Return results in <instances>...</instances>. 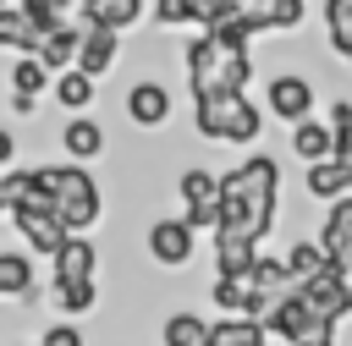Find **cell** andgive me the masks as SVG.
Listing matches in <instances>:
<instances>
[{
	"label": "cell",
	"instance_id": "cell-1",
	"mask_svg": "<svg viewBox=\"0 0 352 346\" xmlns=\"http://www.w3.org/2000/svg\"><path fill=\"white\" fill-rule=\"evenodd\" d=\"M220 231H248V236H270L275 214H280V159L275 154H248L242 165H231L220 176Z\"/></svg>",
	"mask_w": 352,
	"mask_h": 346
},
{
	"label": "cell",
	"instance_id": "cell-2",
	"mask_svg": "<svg viewBox=\"0 0 352 346\" xmlns=\"http://www.w3.org/2000/svg\"><path fill=\"white\" fill-rule=\"evenodd\" d=\"M182 66H187V93L192 99L248 93V82H253V44H226L214 33H198L187 44Z\"/></svg>",
	"mask_w": 352,
	"mask_h": 346
},
{
	"label": "cell",
	"instance_id": "cell-3",
	"mask_svg": "<svg viewBox=\"0 0 352 346\" xmlns=\"http://www.w3.org/2000/svg\"><path fill=\"white\" fill-rule=\"evenodd\" d=\"M50 209L66 220L72 236H88L99 220H104V187L94 181L88 165L66 159V165H50Z\"/></svg>",
	"mask_w": 352,
	"mask_h": 346
},
{
	"label": "cell",
	"instance_id": "cell-4",
	"mask_svg": "<svg viewBox=\"0 0 352 346\" xmlns=\"http://www.w3.org/2000/svg\"><path fill=\"white\" fill-rule=\"evenodd\" d=\"M264 110H270L275 121H286V126L314 121V110H319L314 77H302V71H275V77L264 82Z\"/></svg>",
	"mask_w": 352,
	"mask_h": 346
},
{
	"label": "cell",
	"instance_id": "cell-5",
	"mask_svg": "<svg viewBox=\"0 0 352 346\" xmlns=\"http://www.w3.org/2000/svg\"><path fill=\"white\" fill-rule=\"evenodd\" d=\"M143 242H148V258H154L160 269H182V264H192V253H198V231L187 225V214L154 220Z\"/></svg>",
	"mask_w": 352,
	"mask_h": 346
},
{
	"label": "cell",
	"instance_id": "cell-6",
	"mask_svg": "<svg viewBox=\"0 0 352 346\" xmlns=\"http://www.w3.org/2000/svg\"><path fill=\"white\" fill-rule=\"evenodd\" d=\"M11 220V231L33 247V253H44V258H55L66 242H72V231H66V220L55 214V209H16V214H6Z\"/></svg>",
	"mask_w": 352,
	"mask_h": 346
},
{
	"label": "cell",
	"instance_id": "cell-7",
	"mask_svg": "<svg viewBox=\"0 0 352 346\" xmlns=\"http://www.w3.org/2000/svg\"><path fill=\"white\" fill-rule=\"evenodd\" d=\"M121 110H126V121L132 126H165L170 121V110H176V99H170V88L165 82H154V77H143V82H132L126 93H121Z\"/></svg>",
	"mask_w": 352,
	"mask_h": 346
},
{
	"label": "cell",
	"instance_id": "cell-8",
	"mask_svg": "<svg viewBox=\"0 0 352 346\" xmlns=\"http://www.w3.org/2000/svg\"><path fill=\"white\" fill-rule=\"evenodd\" d=\"M264 324H270V335H275V341H286V346H297V341H302V335H308V330H314L319 319H314V308H308V297H302V291L292 286V291H286V297H280V302H275V308L264 313Z\"/></svg>",
	"mask_w": 352,
	"mask_h": 346
},
{
	"label": "cell",
	"instance_id": "cell-9",
	"mask_svg": "<svg viewBox=\"0 0 352 346\" xmlns=\"http://www.w3.org/2000/svg\"><path fill=\"white\" fill-rule=\"evenodd\" d=\"M264 258V242L248 231H214V275H253Z\"/></svg>",
	"mask_w": 352,
	"mask_h": 346
},
{
	"label": "cell",
	"instance_id": "cell-10",
	"mask_svg": "<svg viewBox=\"0 0 352 346\" xmlns=\"http://www.w3.org/2000/svg\"><path fill=\"white\" fill-rule=\"evenodd\" d=\"M99 275V247L88 236H72L55 258H50V286H66V280H94Z\"/></svg>",
	"mask_w": 352,
	"mask_h": 346
},
{
	"label": "cell",
	"instance_id": "cell-11",
	"mask_svg": "<svg viewBox=\"0 0 352 346\" xmlns=\"http://www.w3.org/2000/svg\"><path fill=\"white\" fill-rule=\"evenodd\" d=\"M104 126L94 121V115H72L66 126H60V154L66 159H77V165H94L99 154H104Z\"/></svg>",
	"mask_w": 352,
	"mask_h": 346
},
{
	"label": "cell",
	"instance_id": "cell-12",
	"mask_svg": "<svg viewBox=\"0 0 352 346\" xmlns=\"http://www.w3.org/2000/svg\"><path fill=\"white\" fill-rule=\"evenodd\" d=\"M302 187H308V198H319V203H341V198H352V165H341V159L302 165Z\"/></svg>",
	"mask_w": 352,
	"mask_h": 346
},
{
	"label": "cell",
	"instance_id": "cell-13",
	"mask_svg": "<svg viewBox=\"0 0 352 346\" xmlns=\"http://www.w3.org/2000/svg\"><path fill=\"white\" fill-rule=\"evenodd\" d=\"M0 44H6L11 55H38V44H44L38 22H33L16 0H0Z\"/></svg>",
	"mask_w": 352,
	"mask_h": 346
},
{
	"label": "cell",
	"instance_id": "cell-14",
	"mask_svg": "<svg viewBox=\"0 0 352 346\" xmlns=\"http://www.w3.org/2000/svg\"><path fill=\"white\" fill-rule=\"evenodd\" d=\"M160 346H214V324L192 308H176L160 324Z\"/></svg>",
	"mask_w": 352,
	"mask_h": 346
},
{
	"label": "cell",
	"instance_id": "cell-15",
	"mask_svg": "<svg viewBox=\"0 0 352 346\" xmlns=\"http://www.w3.org/2000/svg\"><path fill=\"white\" fill-rule=\"evenodd\" d=\"M292 154H297L302 165H319V159H336V126H330L324 115H314V121H302V126H292Z\"/></svg>",
	"mask_w": 352,
	"mask_h": 346
},
{
	"label": "cell",
	"instance_id": "cell-16",
	"mask_svg": "<svg viewBox=\"0 0 352 346\" xmlns=\"http://www.w3.org/2000/svg\"><path fill=\"white\" fill-rule=\"evenodd\" d=\"M116 60H121V33H110V27H88V33H82L77 71H88V77H104Z\"/></svg>",
	"mask_w": 352,
	"mask_h": 346
},
{
	"label": "cell",
	"instance_id": "cell-17",
	"mask_svg": "<svg viewBox=\"0 0 352 346\" xmlns=\"http://www.w3.org/2000/svg\"><path fill=\"white\" fill-rule=\"evenodd\" d=\"M264 115H270V110H258L248 93H236L231 110H226V143H231V148H253L258 132H264Z\"/></svg>",
	"mask_w": 352,
	"mask_h": 346
},
{
	"label": "cell",
	"instance_id": "cell-18",
	"mask_svg": "<svg viewBox=\"0 0 352 346\" xmlns=\"http://www.w3.org/2000/svg\"><path fill=\"white\" fill-rule=\"evenodd\" d=\"M286 269H292V280H319V275L336 269V258H330V247L319 236H297L286 247Z\"/></svg>",
	"mask_w": 352,
	"mask_h": 346
},
{
	"label": "cell",
	"instance_id": "cell-19",
	"mask_svg": "<svg viewBox=\"0 0 352 346\" xmlns=\"http://www.w3.org/2000/svg\"><path fill=\"white\" fill-rule=\"evenodd\" d=\"M94 93H99V77H88V71H60L55 77V88H50V99L60 104V110H72V115H88L94 110Z\"/></svg>",
	"mask_w": 352,
	"mask_h": 346
},
{
	"label": "cell",
	"instance_id": "cell-20",
	"mask_svg": "<svg viewBox=\"0 0 352 346\" xmlns=\"http://www.w3.org/2000/svg\"><path fill=\"white\" fill-rule=\"evenodd\" d=\"M214 346H270V324L248 313H220L214 319Z\"/></svg>",
	"mask_w": 352,
	"mask_h": 346
},
{
	"label": "cell",
	"instance_id": "cell-21",
	"mask_svg": "<svg viewBox=\"0 0 352 346\" xmlns=\"http://www.w3.org/2000/svg\"><path fill=\"white\" fill-rule=\"evenodd\" d=\"M77 55H82V27H55V33H44V44H38V60H44L55 77L72 71Z\"/></svg>",
	"mask_w": 352,
	"mask_h": 346
},
{
	"label": "cell",
	"instance_id": "cell-22",
	"mask_svg": "<svg viewBox=\"0 0 352 346\" xmlns=\"http://www.w3.org/2000/svg\"><path fill=\"white\" fill-rule=\"evenodd\" d=\"M6 82H11V93H28V99H44V88H55V71L38 60V55H16L11 66H6Z\"/></svg>",
	"mask_w": 352,
	"mask_h": 346
},
{
	"label": "cell",
	"instance_id": "cell-23",
	"mask_svg": "<svg viewBox=\"0 0 352 346\" xmlns=\"http://www.w3.org/2000/svg\"><path fill=\"white\" fill-rule=\"evenodd\" d=\"M0 297H11V302H33V258L16 253V247L0 253Z\"/></svg>",
	"mask_w": 352,
	"mask_h": 346
},
{
	"label": "cell",
	"instance_id": "cell-24",
	"mask_svg": "<svg viewBox=\"0 0 352 346\" xmlns=\"http://www.w3.org/2000/svg\"><path fill=\"white\" fill-rule=\"evenodd\" d=\"M143 22V0H88V27H110L126 33Z\"/></svg>",
	"mask_w": 352,
	"mask_h": 346
},
{
	"label": "cell",
	"instance_id": "cell-25",
	"mask_svg": "<svg viewBox=\"0 0 352 346\" xmlns=\"http://www.w3.org/2000/svg\"><path fill=\"white\" fill-rule=\"evenodd\" d=\"M176 198H182V214H187V209H204V203H214V198H220V176L192 165V170H182V176H176Z\"/></svg>",
	"mask_w": 352,
	"mask_h": 346
},
{
	"label": "cell",
	"instance_id": "cell-26",
	"mask_svg": "<svg viewBox=\"0 0 352 346\" xmlns=\"http://www.w3.org/2000/svg\"><path fill=\"white\" fill-rule=\"evenodd\" d=\"M324 44L352 66V0H324Z\"/></svg>",
	"mask_w": 352,
	"mask_h": 346
},
{
	"label": "cell",
	"instance_id": "cell-27",
	"mask_svg": "<svg viewBox=\"0 0 352 346\" xmlns=\"http://www.w3.org/2000/svg\"><path fill=\"white\" fill-rule=\"evenodd\" d=\"M209 297H214L220 313H248L253 280H248V275H214V280H209Z\"/></svg>",
	"mask_w": 352,
	"mask_h": 346
},
{
	"label": "cell",
	"instance_id": "cell-28",
	"mask_svg": "<svg viewBox=\"0 0 352 346\" xmlns=\"http://www.w3.org/2000/svg\"><path fill=\"white\" fill-rule=\"evenodd\" d=\"M55 308H60L66 319H82V313L99 308V286H94V280H66V286H55Z\"/></svg>",
	"mask_w": 352,
	"mask_h": 346
},
{
	"label": "cell",
	"instance_id": "cell-29",
	"mask_svg": "<svg viewBox=\"0 0 352 346\" xmlns=\"http://www.w3.org/2000/svg\"><path fill=\"white\" fill-rule=\"evenodd\" d=\"M154 27H165V33L192 27V0H154Z\"/></svg>",
	"mask_w": 352,
	"mask_h": 346
},
{
	"label": "cell",
	"instance_id": "cell-30",
	"mask_svg": "<svg viewBox=\"0 0 352 346\" xmlns=\"http://www.w3.org/2000/svg\"><path fill=\"white\" fill-rule=\"evenodd\" d=\"M38 346H88V335H82V330H77L72 319H60V324H44Z\"/></svg>",
	"mask_w": 352,
	"mask_h": 346
},
{
	"label": "cell",
	"instance_id": "cell-31",
	"mask_svg": "<svg viewBox=\"0 0 352 346\" xmlns=\"http://www.w3.org/2000/svg\"><path fill=\"white\" fill-rule=\"evenodd\" d=\"M297 346H336V324H314V330H308Z\"/></svg>",
	"mask_w": 352,
	"mask_h": 346
},
{
	"label": "cell",
	"instance_id": "cell-32",
	"mask_svg": "<svg viewBox=\"0 0 352 346\" xmlns=\"http://www.w3.org/2000/svg\"><path fill=\"white\" fill-rule=\"evenodd\" d=\"M324 121H330V126H352V99H336Z\"/></svg>",
	"mask_w": 352,
	"mask_h": 346
},
{
	"label": "cell",
	"instance_id": "cell-33",
	"mask_svg": "<svg viewBox=\"0 0 352 346\" xmlns=\"http://www.w3.org/2000/svg\"><path fill=\"white\" fill-rule=\"evenodd\" d=\"M336 159L352 165V126H336Z\"/></svg>",
	"mask_w": 352,
	"mask_h": 346
},
{
	"label": "cell",
	"instance_id": "cell-34",
	"mask_svg": "<svg viewBox=\"0 0 352 346\" xmlns=\"http://www.w3.org/2000/svg\"><path fill=\"white\" fill-rule=\"evenodd\" d=\"M6 110H11V115H33V110H38V99H28V93H11V99H6Z\"/></svg>",
	"mask_w": 352,
	"mask_h": 346
},
{
	"label": "cell",
	"instance_id": "cell-35",
	"mask_svg": "<svg viewBox=\"0 0 352 346\" xmlns=\"http://www.w3.org/2000/svg\"><path fill=\"white\" fill-rule=\"evenodd\" d=\"M11 159H16V132L6 126V132H0V165H11Z\"/></svg>",
	"mask_w": 352,
	"mask_h": 346
},
{
	"label": "cell",
	"instance_id": "cell-36",
	"mask_svg": "<svg viewBox=\"0 0 352 346\" xmlns=\"http://www.w3.org/2000/svg\"><path fill=\"white\" fill-rule=\"evenodd\" d=\"M82 5H88V0H82Z\"/></svg>",
	"mask_w": 352,
	"mask_h": 346
}]
</instances>
